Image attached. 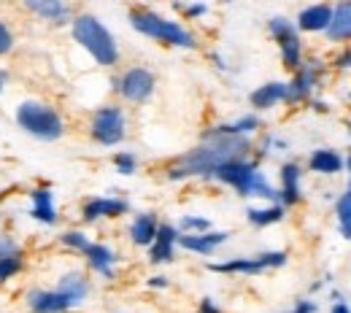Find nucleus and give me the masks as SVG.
I'll return each instance as SVG.
<instances>
[{
	"label": "nucleus",
	"instance_id": "obj_12",
	"mask_svg": "<svg viewBox=\"0 0 351 313\" xmlns=\"http://www.w3.org/2000/svg\"><path fill=\"white\" fill-rule=\"evenodd\" d=\"M27 308L33 313H65L73 308V303L57 289H33L27 295Z\"/></svg>",
	"mask_w": 351,
	"mask_h": 313
},
{
	"label": "nucleus",
	"instance_id": "obj_29",
	"mask_svg": "<svg viewBox=\"0 0 351 313\" xmlns=\"http://www.w3.org/2000/svg\"><path fill=\"white\" fill-rule=\"evenodd\" d=\"M114 168H117V173H122V176H132L135 168H138V157H135L132 151H119V154L114 157Z\"/></svg>",
	"mask_w": 351,
	"mask_h": 313
},
{
	"label": "nucleus",
	"instance_id": "obj_36",
	"mask_svg": "<svg viewBox=\"0 0 351 313\" xmlns=\"http://www.w3.org/2000/svg\"><path fill=\"white\" fill-rule=\"evenodd\" d=\"M292 313H316V303H311V300H300Z\"/></svg>",
	"mask_w": 351,
	"mask_h": 313
},
{
	"label": "nucleus",
	"instance_id": "obj_1",
	"mask_svg": "<svg viewBox=\"0 0 351 313\" xmlns=\"http://www.w3.org/2000/svg\"><path fill=\"white\" fill-rule=\"evenodd\" d=\"M252 151V140L241 138V135H203V143L192 151H186L184 157H178L173 165L168 168V179L184 181L192 176H206L211 179L221 165L227 162H238L246 160V154Z\"/></svg>",
	"mask_w": 351,
	"mask_h": 313
},
{
	"label": "nucleus",
	"instance_id": "obj_7",
	"mask_svg": "<svg viewBox=\"0 0 351 313\" xmlns=\"http://www.w3.org/2000/svg\"><path fill=\"white\" fill-rule=\"evenodd\" d=\"M267 30L270 36L276 38V44L281 49V60L289 71H298L300 68V54H303V44H300V36H298V27L284 19V16H273L267 22Z\"/></svg>",
	"mask_w": 351,
	"mask_h": 313
},
{
	"label": "nucleus",
	"instance_id": "obj_25",
	"mask_svg": "<svg viewBox=\"0 0 351 313\" xmlns=\"http://www.w3.org/2000/svg\"><path fill=\"white\" fill-rule=\"evenodd\" d=\"M260 127V116L249 114V116H241L230 125H219V127H211V135H241V138H249V133H254Z\"/></svg>",
	"mask_w": 351,
	"mask_h": 313
},
{
	"label": "nucleus",
	"instance_id": "obj_17",
	"mask_svg": "<svg viewBox=\"0 0 351 313\" xmlns=\"http://www.w3.org/2000/svg\"><path fill=\"white\" fill-rule=\"evenodd\" d=\"M343 165H346L343 157H341L338 151H332V149H316V151H311V157H308V168H311L313 173H322V176L341 173Z\"/></svg>",
	"mask_w": 351,
	"mask_h": 313
},
{
	"label": "nucleus",
	"instance_id": "obj_31",
	"mask_svg": "<svg viewBox=\"0 0 351 313\" xmlns=\"http://www.w3.org/2000/svg\"><path fill=\"white\" fill-rule=\"evenodd\" d=\"M60 240H62V246H68V249H76V251H82V254H84L89 246H92L87 235H84V232H76V229L65 232V235H62Z\"/></svg>",
	"mask_w": 351,
	"mask_h": 313
},
{
	"label": "nucleus",
	"instance_id": "obj_34",
	"mask_svg": "<svg viewBox=\"0 0 351 313\" xmlns=\"http://www.w3.org/2000/svg\"><path fill=\"white\" fill-rule=\"evenodd\" d=\"M178 11H184L189 19H195V16H203V14H208V5H203V3H195V5H176Z\"/></svg>",
	"mask_w": 351,
	"mask_h": 313
},
{
	"label": "nucleus",
	"instance_id": "obj_5",
	"mask_svg": "<svg viewBox=\"0 0 351 313\" xmlns=\"http://www.w3.org/2000/svg\"><path fill=\"white\" fill-rule=\"evenodd\" d=\"M16 125L38 140H60L65 133L62 116L41 100H25L16 108Z\"/></svg>",
	"mask_w": 351,
	"mask_h": 313
},
{
	"label": "nucleus",
	"instance_id": "obj_6",
	"mask_svg": "<svg viewBox=\"0 0 351 313\" xmlns=\"http://www.w3.org/2000/svg\"><path fill=\"white\" fill-rule=\"evenodd\" d=\"M125 111L119 105H103L92 116V138L100 146H117L125 140Z\"/></svg>",
	"mask_w": 351,
	"mask_h": 313
},
{
	"label": "nucleus",
	"instance_id": "obj_39",
	"mask_svg": "<svg viewBox=\"0 0 351 313\" xmlns=\"http://www.w3.org/2000/svg\"><path fill=\"white\" fill-rule=\"evenodd\" d=\"M5 87H8V71H3V68H0V95H3Z\"/></svg>",
	"mask_w": 351,
	"mask_h": 313
},
{
	"label": "nucleus",
	"instance_id": "obj_19",
	"mask_svg": "<svg viewBox=\"0 0 351 313\" xmlns=\"http://www.w3.org/2000/svg\"><path fill=\"white\" fill-rule=\"evenodd\" d=\"M30 200H33V208H30V216L41 224H57V208H54V195L49 189H33L30 192Z\"/></svg>",
	"mask_w": 351,
	"mask_h": 313
},
{
	"label": "nucleus",
	"instance_id": "obj_27",
	"mask_svg": "<svg viewBox=\"0 0 351 313\" xmlns=\"http://www.w3.org/2000/svg\"><path fill=\"white\" fill-rule=\"evenodd\" d=\"M335 214H338V229H341L343 240H351V192H343L338 197Z\"/></svg>",
	"mask_w": 351,
	"mask_h": 313
},
{
	"label": "nucleus",
	"instance_id": "obj_2",
	"mask_svg": "<svg viewBox=\"0 0 351 313\" xmlns=\"http://www.w3.org/2000/svg\"><path fill=\"white\" fill-rule=\"evenodd\" d=\"M73 38L76 44L82 46L84 51H89V57L103 65V68H111L119 62V46L114 41V36L108 33V27L92 16V14H79L73 19Z\"/></svg>",
	"mask_w": 351,
	"mask_h": 313
},
{
	"label": "nucleus",
	"instance_id": "obj_11",
	"mask_svg": "<svg viewBox=\"0 0 351 313\" xmlns=\"http://www.w3.org/2000/svg\"><path fill=\"white\" fill-rule=\"evenodd\" d=\"M130 203L122 200V197H92L84 203L82 208V216L84 222H97V219H114V216H122L128 214Z\"/></svg>",
	"mask_w": 351,
	"mask_h": 313
},
{
	"label": "nucleus",
	"instance_id": "obj_26",
	"mask_svg": "<svg viewBox=\"0 0 351 313\" xmlns=\"http://www.w3.org/2000/svg\"><path fill=\"white\" fill-rule=\"evenodd\" d=\"M246 216H249V222L254 224V227H270V224H278L284 219V205L273 203L267 208H249Z\"/></svg>",
	"mask_w": 351,
	"mask_h": 313
},
{
	"label": "nucleus",
	"instance_id": "obj_24",
	"mask_svg": "<svg viewBox=\"0 0 351 313\" xmlns=\"http://www.w3.org/2000/svg\"><path fill=\"white\" fill-rule=\"evenodd\" d=\"M330 41H346L351 38V3H341L332 8V22L327 27Z\"/></svg>",
	"mask_w": 351,
	"mask_h": 313
},
{
	"label": "nucleus",
	"instance_id": "obj_15",
	"mask_svg": "<svg viewBox=\"0 0 351 313\" xmlns=\"http://www.w3.org/2000/svg\"><path fill=\"white\" fill-rule=\"evenodd\" d=\"M227 240V232H203V235H178V246L195 254H214Z\"/></svg>",
	"mask_w": 351,
	"mask_h": 313
},
{
	"label": "nucleus",
	"instance_id": "obj_42",
	"mask_svg": "<svg viewBox=\"0 0 351 313\" xmlns=\"http://www.w3.org/2000/svg\"><path fill=\"white\" fill-rule=\"evenodd\" d=\"M349 192H351V179H349Z\"/></svg>",
	"mask_w": 351,
	"mask_h": 313
},
{
	"label": "nucleus",
	"instance_id": "obj_37",
	"mask_svg": "<svg viewBox=\"0 0 351 313\" xmlns=\"http://www.w3.org/2000/svg\"><path fill=\"white\" fill-rule=\"evenodd\" d=\"M149 286L152 289H165L168 286V278L165 275H154V278H149Z\"/></svg>",
	"mask_w": 351,
	"mask_h": 313
},
{
	"label": "nucleus",
	"instance_id": "obj_35",
	"mask_svg": "<svg viewBox=\"0 0 351 313\" xmlns=\"http://www.w3.org/2000/svg\"><path fill=\"white\" fill-rule=\"evenodd\" d=\"M197 313H221L219 305L211 300V297H206V300H200V308H197Z\"/></svg>",
	"mask_w": 351,
	"mask_h": 313
},
{
	"label": "nucleus",
	"instance_id": "obj_8",
	"mask_svg": "<svg viewBox=\"0 0 351 313\" xmlns=\"http://www.w3.org/2000/svg\"><path fill=\"white\" fill-rule=\"evenodd\" d=\"M287 251H265L260 257H235L219 265H208L214 273H241V275H257L267 268H284Z\"/></svg>",
	"mask_w": 351,
	"mask_h": 313
},
{
	"label": "nucleus",
	"instance_id": "obj_38",
	"mask_svg": "<svg viewBox=\"0 0 351 313\" xmlns=\"http://www.w3.org/2000/svg\"><path fill=\"white\" fill-rule=\"evenodd\" d=\"M335 65H338L341 71H343V68H351V49H349V51H343V54L338 57V62H335Z\"/></svg>",
	"mask_w": 351,
	"mask_h": 313
},
{
	"label": "nucleus",
	"instance_id": "obj_21",
	"mask_svg": "<svg viewBox=\"0 0 351 313\" xmlns=\"http://www.w3.org/2000/svg\"><path fill=\"white\" fill-rule=\"evenodd\" d=\"M25 5H27L33 14L44 16V19L54 22V25H62V22L71 19V5H65V3H60V0H27Z\"/></svg>",
	"mask_w": 351,
	"mask_h": 313
},
{
	"label": "nucleus",
	"instance_id": "obj_16",
	"mask_svg": "<svg viewBox=\"0 0 351 313\" xmlns=\"http://www.w3.org/2000/svg\"><path fill=\"white\" fill-rule=\"evenodd\" d=\"M281 205H295L300 200V165L287 162L281 168V189H278Z\"/></svg>",
	"mask_w": 351,
	"mask_h": 313
},
{
	"label": "nucleus",
	"instance_id": "obj_13",
	"mask_svg": "<svg viewBox=\"0 0 351 313\" xmlns=\"http://www.w3.org/2000/svg\"><path fill=\"white\" fill-rule=\"evenodd\" d=\"M176 243H178V229H176L173 224H160L157 238H154V243L149 246V260H152L154 265L173 262Z\"/></svg>",
	"mask_w": 351,
	"mask_h": 313
},
{
	"label": "nucleus",
	"instance_id": "obj_23",
	"mask_svg": "<svg viewBox=\"0 0 351 313\" xmlns=\"http://www.w3.org/2000/svg\"><path fill=\"white\" fill-rule=\"evenodd\" d=\"M84 257H87L89 268L95 270V273H100L106 278H114V262H117V257H114V251L108 246L92 243L87 251H84Z\"/></svg>",
	"mask_w": 351,
	"mask_h": 313
},
{
	"label": "nucleus",
	"instance_id": "obj_41",
	"mask_svg": "<svg viewBox=\"0 0 351 313\" xmlns=\"http://www.w3.org/2000/svg\"><path fill=\"white\" fill-rule=\"evenodd\" d=\"M343 162H346V168H349V171H351V154H349V157H346V160H343Z\"/></svg>",
	"mask_w": 351,
	"mask_h": 313
},
{
	"label": "nucleus",
	"instance_id": "obj_40",
	"mask_svg": "<svg viewBox=\"0 0 351 313\" xmlns=\"http://www.w3.org/2000/svg\"><path fill=\"white\" fill-rule=\"evenodd\" d=\"M332 313H351V308L346 303H335V305H332Z\"/></svg>",
	"mask_w": 351,
	"mask_h": 313
},
{
	"label": "nucleus",
	"instance_id": "obj_33",
	"mask_svg": "<svg viewBox=\"0 0 351 313\" xmlns=\"http://www.w3.org/2000/svg\"><path fill=\"white\" fill-rule=\"evenodd\" d=\"M14 49V36H11V30L5 27V22L0 19V54H8Z\"/></svg>",
	"mask_w": 351,
	"mask_h": 313
},
{
	"label": "nucleus",
	"instance_id": "obj_30",
	"mask_svg": "<svg viewBox=\"0 0 351 313\" xmlns=\"http://www.w3.org/2000/svg\"><path fill=\"white\" fill-rule=\"evenodd\" d=\"M22 270V254H11V257H0V284L8 281L11 275H16Z\"/></svg>",
	"mask_w": 351,
	"mask_h": 313
},
{
	"label": "nucleus",
	"instance_id": "obj_20",
	"mask_svg": "<svg viewBox=\"0 0 351 313\" xmlns=\"http://www.w3.org/2000/svg\"><path fill=\"white\" fill-rule=\"evenodd\" d=\"M249 100H252V105H254L257 111H267V108L278 105L281 100H287V84H281V82L263 84V87H257V90L252 92Z\"/></svg>",
	"mask_w": 351,
	"mask_h": 313
},
{
	"label": "nucleus",
	"instance_id": "obj_32",
	"mask_svg": "<svg viewBox=\"0 0 351 313\" xmlns=\"http://www.w3.org/2000/svg\"><path fill=\"white\" fill-rule=\"evenodd\" d=\"M11 254H22V249L11 235L0 232V257H11Z\"/></svg>",
	"mask_w": 351,
	"mask_h": 313
},
{
	"label": "nucleus",
	"instance_id": "obj_10",
	"mask_svg": "<svg viewBox=\"0 0 351 313\" xmlns=\"http://www.w3.org/2000/svg\"><path fill=\"white\" fill-rule=\"evenodd\" d=\"M322 71H324V68H322V62H316V60L300 62V68H298L292 84H287V100H289V103H300V100H306L308 95L313 92V87L319 84Z\"/></svg>",
	"mask_w": 351,
	"mask_h": 313
},
{
	"label": "nucleus",
	"instance_id": "obj_18",
	"mask_svg": "<svg viewBox=\"0 0 351 313\" xmlns=\"http://www.w3.org/2000/svg\"><path fill=\"white\" fill-rule=\"evenodd\" d=\"M57 292H62L71 303H73V308L76 305H82L84 300H87L89 295V281L82 275V273H76V270H71V273H65L62 278H60V284H57Z\"/></svg>",
	"mask_w": 351,
	"mask_h": 313
},
{
	"label": "nucleus",
	"instance_id": "obj_4",
	"mask_svg": "<svg viewBox=\"0 0 351 313\" xmlns=\"http://www.w3.org/2000/svg\"><path fill=\"white\" fill-rule=\"evenodd\" d=\"M130 25L132 30H138L141 36H149V38H157L168 46H178V49H195L197 41L189 30H184L178 22H171L149 8H132L130 11Z\"/></svg>",
	"mask_w": 351,
	"mask_h": 313
},
{
	"label": "nucleus",
	"instance_id": "obj_3",
	"mask_svg": "<svg viewBox=\"0 0 351 313\" xmlns=\"http://www.w3.org/2000/svg\"><path fill=\"white\" fill-rule=\"evenodd\" d=\"M211 179L221 181V184H230L232 189H238L241 197H265V200L278 203V189H273L267 184L265 173L257 168V162H249V160L227 162V165H221Z\"/></svg>",
	"mask_w": 351,
	"mask_h": 313
},
{
	"label": "nucleus",
	"instance_id": "obj_28",
	"mask_svg": "<svg viewBox=\"0 0 351 313\" xmlns=\"http://www.w3.org/2000/svg\"><path fill=\"white\" fill-rule=\"evenodd\" d=\"M181 229L184 235H203L211 232V222L206 216H181Z\"/></svg>",
	"mask_w": 351,
	"mask_h": 313
},
{
	"label": "nucleus",
	"instance_id": "obj_9",
	"mask_svg": "<svg viewBox=\"0 0 351 313\" xmlns=\"http://www.w3.org/2000/svg\"><path fill=\"white\" fill-rule=\"evenodd\" d=\"M154 73L149 68H130L117 79V92L130 103H146L154 95Z\"/></svg>",
	"mask_w": 351,
	"mask_h": 313
},
{
	"label": "nucleus",
	"instance_id": "obj_14",
	"mask_svg": "<svg viewBox=\"0 0 351 313\" xmlns=\"http://www.w3.org/2000/svg\"><path fill=\"white\" fill-rule=\"evenodd\" d=\"M330 22H332V5H327V3L308 5L298 16V27L306 30V33H322V30L327 33Z\"/></svg>",
	"mask_w": 351,
	"mask_h": 313
},
{
	"label": "nucleus",
	"instance_id": "obj_22",
	"mask_svg": "<svg viewBox=\"0 0 351 313\" xmlns=\"http://www.w3.org/2000/svg\"><path fill=\"white\" fill-rule=\"evenodd\" d=\"M157 229H160V222L154 214H141L135 216L130 224V238L135 246H152L154 238H157Z\"/></svg>",
	"mask_w": 351,
	"mask_h": 313
}]
</instances>
